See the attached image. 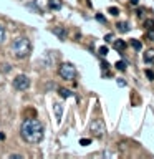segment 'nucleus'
Here are the masks:
<instances>
[{"instance_id":"2eb2a0df","label":"nucleus","mask_w":154,"mask_h":159,"mask_svg":"<svg viewBox=\"0 0 154 159\" xmlns=\"http://www.w3.org/2000/svg\"><path fill=\"white\" fill-rule=\"evenodd\" d=\"M60 94H61V98H70L71 96V91H70V89H65V88H60Z\"/></svg>"},{"instance_id":"423d86ee","label":"nucleus","mask_w":154,"mask_h":159,"mask_svg":"<svg viewBox=\"0 0 154 159\" xmlns=\"http://www.w3.org/2000/svg\"><path fill=\"white\" fill-rule=\"evenodd\" d=\"M53 33L57 35L60 40H66V30H65L63 27H55L53 28Z\"/></svg>"},{"instance_id":"6e6552de","label":"nucleus","mask_w":154,"mask_h":159,"mask_svg":"<svg viewBox=\"0 0 154 159\" xmlns=\"http://www.w3.org/2000/svg\"><path fill=\"white\" fill-rule=\"evenodd\" d=\"M61 0H50V2H48V7L50 8H52V10H60V8H61Z\"/></svg>"},{"instance_id":"1a4fd4ad","label":"nucleus","mask_w":154,"mask_h":159,"mask_svg":"<svg viewBox=\"0 0 154 159\" xmlns=\"http://www.w3.org/2000/svg\"><path fill=\"white\" fill-rule=\"evenodd\" d=\"M144 61L146 63H152L154 61V50H147V52L144 53Z\"/></svg>"},{"instance_id":"6ab92c4d","label":"nucleus","mask_w":154,"mask_h":159,"mask_svg":"<svg viewBox=\"0 0 154 159\" xmlns=\"http://www.w3.org/2000/svg\"><path fill=\"white\" fill-rule=\"evenodd\" d=\"M108 53V47H101L99 48V55H106Z\"/></svg>"},{"instance_id":"39448f33","label":"nucleus","mask_w":154,"mask_h":159,"mask_svg":"<svg viewBox=\"0 0 154 159\" xmlns=\"http://www.w3.org/2000/svg\"><path fill=\"white\" fill-rule=\"evenodd\" d=\"M13 88L18 89V91H27L30 88V78L27 75H18V76L13 78Z\"/></svg>"},{"instance_id":"f03ea898","label":"nucleus","mask_w":154,"mask_h":159,"mask_svg":"<svg viewBox=\"0 0 154 159\" xmlns=\"http://www.w3.org/2000/svg\"><path fill=\"white\" fill-rule=\"evenodd\" d=\"M12 53L15 58L23 60L32 53V42L28 37H17L12 43Z\"/></svg>"},{"instance_id":"20e7f679","label":"nucleus","mask_w":154,"mask_h":159,"mask_svg":"<svg viewBox=\"0 0 154 159\" xmlns=\"http://www.w3.org/2000/svg\"><path fill=\"white\" fill-rule=\"evenodd\" d=\"M89 131H91L96 138H103L104 136V133H106V126H104V121L103 119H93L91 124H89Z\"/></svg>"},{"instance_id":"412c9836","label":"nucleus","mask_w":154,"mask_h":159,"mask_svg":"<svg viewBox=\"0 0 154 159\" xmlns=\"http://www.w3.org/2000/svg\"><path fill=\"white\" fill-rule=\"evenodd\" d=\"M22 156H20V154H12V156H10V159H20Z\"/></svg>"},{"instance_id":"a211bd4d","label":"nucleus","mask_w":154,"mask_h":159,"mask_svg":"<svg viewBox=\"0 0 154 159\" xmlns=\"http://www.w3.org/2000/svg\"><path fill=\"white\" fill-rule=\"evenodd\" d=\"M146 75L149 80H154V71H151V70H146Z\"/></svg>"},{"instance_id":"dca6fc26","label":"nucleus","mask_w":154,"mask_h":159,"mask_svg":"<svg viewBox=\"0 0 154 159\" xmlns=\"http://www.w3.org/2000/svg\"><path fill=\"white\" fill-rule=\"evenodd\" d=\"M116 68L121 70V71H124V70H126V63H124V61H118L116 63Z\"/></svg>"},{"instance_id":"f257e3e1","label":"nucleus","mask_w":154,"mask_h":159,"mask_svg":"<svg viewBox=\"0 0 154 159\" xmlns=\"http://www.w3.org/2000/svg\"><path fill=\"white\" fill-rule=\"evenodd\" d=\"M20 136L28 144H38L43 139V124L35 118L25 119L20 126Z\"/></svg>"},{"instance_id":"5701e85b","label":"nucleus","mask_w":154,"mask_h":159,"mask_svg":"<svg viewBox=\"0 0 154 159\" xmlns=\"http://www.w3.org/2000/svg\"><path fill=\"white\" fill-rule=\"evenodd\" d=\"M129 2H131V5H138L139 0H129Z\"/></svg>"},{"instance_id":"4be33fe9","label":"nucleus","mask_w":154,"mask_h":159,"mask_svg":"<svg viewBox=\"0 0 154 159\" xmlns=\"http://www.w3.org/2000/svg\"><path fill=\"white\" fill-rule=\"evenodd\" d=\"M111 40H113V33H109L108 37H106V42H111Z\"/></svg>"},{"instance_id":"7ed1b4c3","label":"nucleus","mask_w":154,"mask_h":159,"mask_svg":"<svg viewBox=\"0 0 154 159\" xmlns=\"http://www.w3.org/2000/svg\"><path fill=\"white\" fill-rule=\"evenodd\" d=\"M58 75H60L63 80L73 81V80H76L78 71H76V68H75L71 63H61V65H60V68H58Z\"/></svg>"},{"instance_id":"4468645a","label":"nucleus","mask_w":154,"mask_h":159,"mask_svg":"<svg viewBox=\"0 0 154 159\" xmlns=\"http://www.w3.org/2000/svg\"><path fill=\"white\" fill-rule=\"evenodd\" d=\"M131 47L136 50V52H139V50L143 48V45H141V42H139V40H131Z\"/></svg>"},{"instance_id":"f8f14e48","label":"nucleus","mask_w":154,"mask_h":159,"mask_svg":"<svg viewBox=\"0 0 154 159\" xmlns=\"http://www.w3.org/2000/svg\"><path fill=\"white\" fill-rule=\"evenodd\" d=\"M146 38L149 40V42H154V27H149L146 30Z\"/></svg>"},{"instance_id":"f3484780","label":"nucleus","mask_w":154,"mask_h":159,"mask_svg":"<svg viewBox=\"0 0 154 159\" xmlns=\"http://www.w3.org/2000/svg\"><path fill=\"white\" fill-rule=\"evenodd\" d=\"M109 13H111V15H114V17H116V15L119 13V10H118L116 7H109Z\"/></svg>"},{"instance_id":"9b49d317","label":"nucleus","mask_w":154,"mask_h":159,"mask_svg":"<svg viewBox=\"0 0 154 159\" xmlns=\"http://www.w3.org/2000/svg\"><path fill=\"white\" fill-rule=\"evenodd\" d=\"M5 38H7V30H5V27L0 23V45L5 42Z\"/></svg>"},{"instance_id":"b1692460","label":"nucleus","mask_w":154,"mask_h":159,"mask_svg":"<svg viewBox=\"0 0 154 159\" xmlns=\"http://www.w3.org/2000/svg\"><path fill=\"white\" fill-rule=\"evenodd\" d=\"M3 138H5V134H3V133H0V139H3Z\"/></svg>"},{"instance_id":"ddd939ff","label":"nucleus","mask_w":154,"mask_h":159,"mask_svg":"<svg viewBox=\"0 0 154 159\" xmlns=\"http://www.w3.org/2000/svg\"><path fill=\"white\" fill-rule=\"evenodd\" d=\"M53 106H55V109H57V119L60 121V119H61V113H63V108H61V104H60V103H55Z\"/></svg>"},{"instance_id":"0eeeda50","label":"nucleus","mask_w":154,"mask_h":159,"mask_svg":"<svg viewBox=\"0 0 154 159\" xmlns=\"http://www.w3.org/2000/svg\"><path fill=\"white\" fill-rule=\"evenodd\" d=\"M116 27H118V30H119V33H128V32H129L128 22H118Z\"/></svg>"},{"instance_id":"9d476101","label":"nucleus","mask_w":154,"mask_h":159,"mask_svg":"<svg viewBox=\"0 0 154 159\" xmlns=\"http://www.w3.org/2000/svg\"><path fill=\"white\" fill-rule=\"evenodd\" d=\"M124 48H126V42H123V40H118V42H114V50H118V52H123Z\"/></svg>"},{"instance_id":"aec40b11","label":"nucleus","mask_w":154,"mask_h":159,"mask_svg":"<svg viewBox=\"0 0 154 159\" xmlns=\"http://www.w3.org/2000/svg\"><path fill=\"white\" fill-rule=\"evenodd\" d=\"M89 143H91L89 139H81V141H79V144H81V146H88Z\"/></svg>"}]
</instances>
